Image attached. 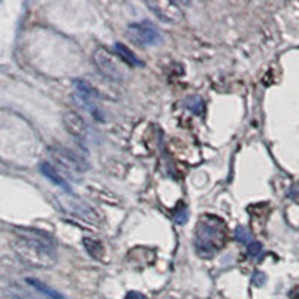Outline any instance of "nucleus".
Masks as SVG:
<instances>
[{"label":"nucleus","instance_id":"obj_16","mask_svg":"<svg viewBox=\"0 0 299 299\" xmlns=\"http://www.w3.org/2000/svg\"><path fill=\"white\" fill-rule=\"evenodd\" d=\"M187 220H189V210L184 205H181L178 210L174 213V221L177 224H186Z\"/></svg>","mask_w":299,"mask_h":299},{"label":"nucleus","instance_id":"obj_17","mask_svg":"<svg viewBox=\"0 0 299 299\" xmlns=\"http://www.w3.org/2000/svg\"><path fill=\"white\" fill-rule=\"evenodd\" d=\"M262 253H263V247H262V244L258 242V241H253L248 245V256L251 259H259L260 256H262Z\"/></svg>","mask_w":299,"mask_h":299},{"label":"nucleus","instance_id":"obj_12","mask_svg":"<svg viewBox=\"0 0 299 299\" xmlns=\"http://www.w3.org/2000/svg\"><path fill=\"white\" fill-rule=\"evenodd\" d=\"M82 245H84V248L87 250V253H88L91 258H95V259H102L105 250H103V245H102L100 241L85 237V238H82Z\"/></svg>","mask_w":299,"mask_h":299},{"label":"nucleus","instance_id":"obj_18","mask_svg":"<svg viewBox=\"0 0 299 299\" xmlns=\"http://www.w3.org/2000/svg\"><path fill=\"white\" fill-rule=\"evenodd\" d=\"M251 281H253V284H255V286L260 287V286H263V284L266 283V275H265L263 272L256 271V272H255V275H253V279H251Z\"/></svg>","mask_w":299,"mask_h":299},{"label":"nucleus","instance_id":"obj_5","mask_svg":"<svg viewBox=\"0 0 299 299\" xmlns=\"http://www.w3.org/2000/svg\"><path fill=\"white\" fill-rule=\"evenodd\" d=\"M93 60H95L96 67L99 69V72L105 78L114 81V82H121L124 80V69L120 66L117 59L105 48L96 50L93 54Z\"/></svg>","mask_w":299,"mask_h":299},{"label":"nucleus","instance_id":"obj_3","mask_svg":"<svg viewBox=\"0 0 299 299\" xmlns=\"http://www.w3.org/2000/svg\"><path fill=\"white\" fill-rule=\"evenodd\" d=\"M127 36L135 45L140 47H159L163 42L162 32L156 27V24L148 20L132 22L127 27Z\"/></svg>","mask_w":299,"mask_h":299},{"label":"nucleus","instance_id":"obj_15","mask_svg":"<svg viewBox=\"0 0 299 299\" xmlns=\"http://www.w3.org/2000/svg\"><path fill=\"white\" fill-rule=\"evenodd\" d=\"M235 239L241 242V244H247V245H250L251 242H253V237H251V234L244 227V226H238L237 229H235Z\"/></svg>","mask_w":299,"mask_h":299},{"label":"nucleus","instance_id":"obj_14","mask_svg":"<svg viewBox=\"0 0 299 299\" xmlns=\"http://www.w3.org/2000/svg\"><path fill=\"white\" fill-rule=\"evenodd\" d=\"M182 105H184V108H187L189 111H192L196 116H200L203 112V108H205V103H203L202 98L196 96V95L186 98V99L182 100Z\"/></svg>","mask_w":299,"mask_h":299},{"label":"nucleus","instance_id":"obj_7","mask_svg":"<svg viewBox=\"0 0 299 299\" xmlns=\"http://www.w3.org/2000/svg\"><path fill=\"white\" fill-rule=\"evenodd\" d=\"M147 6L153 11V14L165 22L177 24L184 18L182 9L177 3L172 2H147Z\"/></svg>","mask_w":299,"mask_h":299},{"label":"nucleus","instance_id":"obj_4","mask_svg":"<svg viewBox=\"0 0 299 299\" xmlns=\"http://www.w3.org/2000/svg\"><path fill=\"white\" fill-rule=\"evenodd\" d=\"M56 202H57L60 210L69 216L78 217V219L90 221V223L98 221V213L90 205H87L84 200H81L80 198H77L71 193L56 196Z\"/></svg>","mask_w":299,"mask_h":299},{"label":"nucleus","instance_id":"obj_11","mask_svg":"<svg viewBox=\"0 0 299 299\" xmlns=\"http://www.w3.org/2000/svg\"><path fill=\"white\" fill-rule=\"evenodd\" d=\"M114 48H116V51H117V54L120 56V59L124 60L126 63H129L130 66H136V67H141L144 63L141 61L138 57H136V54L132 51V50H129L124 43H120L117 42L116 45H114Z\"/></svg>","mask_w":299,"mask_h":299},{"label":"nucleus","instance_id":"obj_2","mask_svg":"<svg viewBox=\"0 0 299 299\" xmlns=\"http://www.w3.org/2000/svg\"><path fill=\"white\" fill-rule=\"evenodd\" d=\"M227 241V226L216 216L206 214L198 221L195 231V250L203 259L213 258Z\"/></svg>","mask_w":299,"mask_h":299},{"label":"nucleus","instance_id":"obj_8","mask_svg":"<svg viewBox=\"0 0 299 299\" xmlns=\"http://www.w3.org/2000/svg\"><path fill=\"white\" fill-rule=\"evenodd\" d=\"M51 154L54 160H57L61 166H64L66 169H71V171H75V172H82V171H87V165L82 163V160L78 159L74 153H71L69 150L66 148H60V147H53L50 148Z\"/></svg>","mask_w":299,"mask_h":299},{"label":"nucleus","instance_id":"obj_9","mask_svg":"<svg viewBox=\"0 0 299 299\" xmlns=\"http://www.w3.org/2000/svg\"><path fill=\"white\" fill-rule=\"evenodd\" d=\"M63 123L67 132L77 140L84 141L87 138V126L77 112H66L63 117Z\"/></svg>","mask_w":299,"mask_h":299},{"label":"nucleus","instance_id":"obj_13","mask_svg":"<svg viewBox=\"0 0 299 299\" xmlns=\"http://www.w3.org/2000/svg\"><path fill=\"white\" fill-rule=\"evenodd\" d=\"M27 283L29 284H32L38 292H40L42 295H45L47 298L50 299H64L63 298V295L61 293H59L57 290H54L53 287H50V286H47V284H43L42 281H39V280H27Z\"/></svg>","mask_w":299,"mask_h":299},{"label":"nucleus","instance_id":"obj_6","mask_svg":"<svg viewBox=\"0 0 299 299\" xmlns=\"http://www.w3.org/2000/svg\"><path fill=\"white\" fill-rule=\"evenodd\" d=\"M74 88H75V93H77V98L80 100L81 105H84L87 108V111L99 121H103V117L100 114L99 106H98V99H99V95L98 91L85 81L82 80H75L74 81Z\"/></svg>","mask_w":299,"mask_h":299},{"label":"nucleus","instance_id":"obj_19","mask_svg":"<svg viewBox=\"0 0 299 299\" xmlns=\"http://www.w3.org/2000/svg\"><path fill=\"white\" fill-rule=\"evenodd\" d=\"M126 299H147L142 293L140 292H129L127 295H126Z\"/></svg>","mask_w":299,"mask_h":299},{"label":"nucleus","instance_id":"obj_10","mask_svg":"<svg viewBox=\"0 0 299 299\" xmlns=\"http://www.w3.org/2000/svg\"><path fill=\"white\" fill-rule=\"evenodd\" d=\"M40 172L50 179L51 182H54L56 186H59L63 190H66V193H71V187L67 186V182L60 177L59 174H57V171L50 163H42L40 165Z\"/></svg>","mask_w":299,"mask_h":299},{"label":"nucleus","instance_id":"obj_1","mask_svg":"<svg viewBox=\"0 0 299 299\" xmlns=\"http://www.w3.org/2000/svg\"><path fill=\"white\" fill-rule=\"evenodd\" d=\"M11 247L15 256L27 266L48 269L57 262V250L54 241L48 235L30 231L17 229L11 239Z\"/></svg>","mask_w":299,"mask_h":299}]
</instances>
